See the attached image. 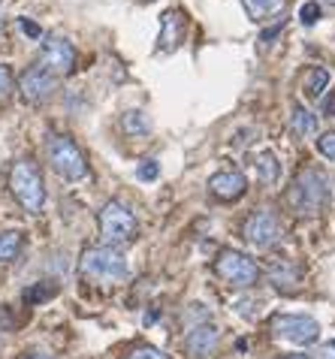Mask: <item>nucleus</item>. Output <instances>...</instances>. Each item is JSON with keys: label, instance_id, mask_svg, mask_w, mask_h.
<instances>
[{"label": "nucleus", "instance_id": "f257e3e1", "mask_svg": "<svg viewBox=\"0 0 335 359\" xmlns=\"http://www.w3.org/2000/svg\"><path fill=\"white\" fill-rule=\"evenodd\" d=\"M82 275L88 281H97V284H112V281H121L127 278V257L118 251V248L109 245H97V248H88L82 254Z\"/></svg>", "mask_w": 335, "mask_h": 359}, {"label": "nucleus", "instance_id": "f03ea898", "mask_svg": "<svg viewBox=\"0 0 335 359\" xmlns=\"http://www.w3.org/2000/svg\"><path fill=\"white\" fill-rule=\"evenodd\" d=\"M9 187H13V196L22 203V208L27 215H39L46 205V184L43 175L34 161H18L13 163V172H9Z\"/></svg>", "mask_w": 335, "mask_h": 359}, {"label": "nucleus", "instance_id": "7ed1b4c3", "mask_svg": "<svg viewBox=\"0 0 335 359\" xmlns=\"http://www.w3.org/2000/svg\"><path fill=\"white\" fill-rule=\"evenodd\" d=\"M327 199H329V184L323 178V172H317L311 166L302 169L290 187V205L296 208V215H320Z\"/></svg>", "mask_w": 335, "mask_h": 359}, {"label": "nucleus", "instance_id": "20e7f679", "mask_svg": "<svg viewBox=\"0 0 335 359\" xmlns=\"http://www.w3.org/2000/svg\"><path fill=\"white\" fill-rule=\"evenodd\" d=\"M97 226H100V236L109 248H121L127 242H133L136 233H139V224H136L133 212L124 203H106L103 212L97 215Z\"/></svg>", "mask_w": 335, "mask_h": 359}, {"label": "nucleus", "instance_id": "39448f33", "mask_svg": "<svg viewBox=\"0 0 335 359\" xmlns=\"http://www.w3.org/2000/svg\"><path fill=\"white\" fill-rule=\"evenodd\" d=\"M46 154H48V163H52V169L64 178V182H78V178H85V172H88L85 154L78 151V145L73 142L70 136H64V133L48 136Z\"/></svg>", "mask_w": 335, "mask_h": 359}, {"label": "nucleus", "instance_id": "423d86ee", "mask_svg": "<svg viewBox=\"0 0 335 359\" xmlns=\"http://www.w3.org/2000/svg\"><path fill=\"white\" fill-rule=\"evenodd\" d=\"M214 272L233 287H254L260 278V266L254 263L248 254L226 248V251L218 254V260H214Z\"/></svg>", "mask_w": 335, "mask_h": 359}, {"label": "nucleus", "instance_id": "0eeeda50", "mask_svg": "<svg viewBox=\"0 0 335 359\" xmlns=\"http://www.w3.org/2000/svg\"><path fill=\"white\" fill-rule=\"evenodd\" d=\"M39 64H43L48 73H55L57 79L73 73L76 67V48L67 36L61 34H46L43 36V52H39Z\"/></svg>", "mask_w": 335, "mask_h": 359}, {"label": "nucleus", "instance_id": "6e6552de", "mask_svg": "<svg viewBox=\"0 0 335 359\" xmlns=\"http://www.w3.org/2000/svg\"><path fill=\"white\" fill-rule=\"evenodd\" d=\"M272 329L278 338H284L290 344H299V347L314 344L320 338V323L305 314H278L272 320Z\"/></svg>", "mask_w": 335, "mask_h": 359}, {"label": "nucleus", "instance_id": "1a4fd4ad", "mask_svg": "<svg viewBox=\"0 0 335 359\" xmlns=\"http://www.w3.org/2000/svg\"><path fill=\"white\" fill-rule=\"evenodd\" d=\"M18 91H22V97L27 100V103H46V100H52L55 91H57V76L48 73V69L43 64H34L27 67L22 79H18Z\"/></svg>", "mask_w": 335, "mask_h": 359}, {"label": "nucleus", "instance_id": "9d476101", "mask_svg": "<svg viewBox=\"0 0 335 359\" xmlns=\"http://www.w3.org/2000/svg\"><path fill=\"white\" fill-rule=\"evenodd\" d=\"M242 236L251 248L266 251V248H272L281 238V224L272 212H254V215H248V221H245Z\"/></svg>", "mask_w": 335, "mask_h": 359}, {"label": "nucleus", "instance_id": "9b49d317", "mask_svg": "<svg viewBox=\"0 0 335 359\" xmlns=\"http://www.w3.org/2000/svg\"><path fill=\"white\" fill-rule=\"evenodd\" d=\"M221 332L214 323H196L191 332L184 335V353L191 359H209L214 351H218Z\"/></svg>", "mask_w": 335, "mask_h": 359}, {"label": "nucleus", "instance_id": "f8f14e48", "mask_svg": "<svg viewBox=\"0 0 335 359\" xmlns=\"http://www.w3.org/2000/svg\"><path fill=\"white\" fill-rule=\"evenodd\" d=\"M209 191L224 199V203H233V199L245 196V191H248V178H245L239 169H224V172H214L209 178Z\"/></svg>", "mask_w": 335, "mask_h": 359}, {"label": "nucleus", "instance_id": "ddd939ff", "mask_svg": "<svg viewBox=\"0 0 335 359\" xmlns=\"http://www.w3.org/2000/svg\"><path fill=\"white\" fill-rule=\"evenodd\" d=\"M184 31H187V15L182 9H166L160 15V39L157 43H160L163 52H172L184 39Z\"/></svg>", "mask_w": 335, "mask_h": 359}, {"label": "nucleus", "instance_id": "4468645a", "mask_svg": "<svg viewBox=\"0 0 335 359\" xmlns=\"http://www.w3.org/2000/svg\"><path fill=\"white\" fill-rule=\"evenodd\" d=\"M254 169H257V178L263 184H275L281 178V163L275 157V151H260L254 157Z\"/></svg>", "mask_w": 335, "mask_h": 359}, {"label": "nucleus", "instance_id": "2eb2a0df", "mask_svg": "<svg viewBox=\"0 0 335 359\" xmlns=\"http://www.w3.org/2000/svg\"><path fill=\"white\" fill-rule=\"evenodd\" d=\"M245 13H248L251 22H266V18L278 15L284 9V0H242Z\"/></svg>", "mask_w": 335, "mask_h": 359}, {"label": "nucleus", "instance_id": "dca6fc26", "mask_svg": "<svg viewBox=\"0 0 335 359\" xmlns=\"http://www.w3.org/2000/svg\"><path fill=\"white\" fill-rule=\"evenodd\" d=\"M290 130L296 133L299 139L314 136V133H317V118H314L302 103H296V106H293V115H290Z\"/></svg>", "mask_w": 335, "mask_h": 359}, {"label": "nucleus", "instance_id": "f3484780", "mask_svg": "<svg viewBox=\"0 0 335 359\" xmlns=\"http://www.w3.org/2000/svg\"><path fill=\"white\" fill-rule=\"evenodd\" d=\"M121 130L127 136H149L151 133V118L142 112V109H130V112L121 115Z\"/></svg>", "mask_w": 335, "mask_h": 359}, {"label": "nucleus", "instance_id": "a211bd4d", "mask_svg": "<svg viewBox=\"0 0 335 359\" xmlns=\"http://www.w3.org/2000/svg\"><path fill=\"white\" fill-rule=\"evenodd\" d=\"M22 248H25V233H18V229L0 233V263L15 260V257L22 254Z\"/></svg>", "mask_w": 335, "mask_h": 359}, {"label": "nucleus", "instance_id": "6ab92c4d", "mask_svg": "<svg viewBox=\"0 0 335 359\" xmlns=\"http://www.w3.org/2000/svg\"><path fill=\"white\" fill-rule=\"evenodd\" d=\"M329 88V73L323 67H311L308 73H305V79H302V91L308 94V97H314L317 100L323 91Z\"/></svg>", "mask_w": 335, "mask_h": 359}, {"label": "nucleus", "instance_id": "aec40b11", "mask_svg": "<svg viewBox=\"0 0 335 359\" xmlns=\"http://www.w3.org/2000/svg\"><path fill=\"white\" fill-rule=\"evenodd\" d=\"M269 278H272V284L278 287H284V290H293L296 287V272L290 269V263H275L272 269H269Z\"/></svg>", "mask_w": 335, "mask_h": 359}, {"label": "nucleus", "instance_id": "412c9836", "mask_svg": "<svg viewBox=\"0 0 335 359\" xmlns=\"http://www.w3.org/2000/svg\"><path fill=\"white\" fill-rule=\"evenodd\" d=\"M299 22L308 25V27L320 22V4H317V0H308V4L299 6Z\"/></svg>", "mask_w": 335, "mask_h": 359}, {"label": "nucleus", "instance_id": "4be33fe9", "mask_svg": "<svg viewBox=\"0 0 335 359\" xmlns=\"http://www.w3.org/2000/svg\"><path fill=\"white\" fill-rule=\"evenodd\" d=\"M157 175H160V163L151 161V157H149V161H142L139 166H136V178H139V182H154Z\"/></svg>", "mask_w": 335, "mask_h": 359}, {"label": "nucleus", "instance_id": "5701e85b", "mask_svg": "<svg viewBox=\"0 0 335 359\" xmlns=\"http://www.w3.org/2000/svg\"><path fill=\"white\" fill-rule=\"evenodd\" d=\"M317 151H320L323 157H329V161H335V130L323 133V136L317 139Z\"/></svg>", "mask_w": 335, "mask_h": 359}, {"label": "nucleus", "instance_id": "b1692460", "mask_svg": "<svg viewBox=\"0 0 335 359\" xmlns=\"http://www.w3.org/2000/svg\"><path fill=\"white\" fill-rule=\"evenodd\" d=\"M127 359H170V356H166L163 351H157V347H136Z\"/></svg>", "mask_w": 335, "mask_h": 359}, {"label": "nucleus", "instance_id": "393cba45", "mask_svg": "<svg viewBox=\"0 0 335 359\" xmlns=\"http://www.w3.org/2000/svg\"><path fill=\"white\" fill-rule=\"evenodd\" d=\"M9 91H13V73H9V67L0 64V100L9 97Z\"/></svg>", "mask_w": 335, "mask_h": 359}, {"label": "nucleus", "instance_id": "a878e982", "mask_svg": "<svg viewBox=\"0 0 335 359\" xmlns=\"http://www.w3.org/2000/svg\"><path fill=\"white\" fill-rule=\"evenodd\" d=\"M52 293H55L52 287H31V290L25 293V299H27V302H36V299H39V302H43V299H48Z\"/></svg>", "mask_w": 335, "mask_h": 359}, {"label": "nucleus", "instance_id": "bb28decb", "mask_svg": "<svg viewBox=\"0 0 335 359\" xmlns=\"http://www.w3.org/2000/svg\"><path fill=\"white\" fill-rule=\"evenodd\" d=\"M314 359H335V341H327L317 347V353H314Z\"/></svg>", "mask_w": 335, "mask_h": 359}, {"label": "nucleus", "instance_id": "cd10ccee", "mask_svg": "<svg viewBox=\"0 0 335 359\" xmlns=\"http://www.w3.org/2000/svg\"><path fill=\"white\" fill-rule=\"evenodd\" d=\"M22 31H25L27 36H34V39H39V36H43V31H39V27L31 22V18H22Z\"/></svg>", "mask_w": 335, "mask_h": 359}, {"label": "nucleus", "instance_id": "c85d7f7f", "mask_svg": "<svg viewBox=\"0 0 335 359\" xmlns=\"http://www.w3.org/2000/svg\"><path fill=\"white\" fill-rule=\"evenodd\" d=\"M323 115H335V94L323 100Z\"/></svg>", "mask_w": 335, "mask_h": 359}, {"label": "nucleus", "instance_id": "c756f323", "mask_svg": "<svg viewBox=\"0 0 335 359\" xmlns=\"http://www.w3.org/2000/svg\"><path fill=\"white\" fill-rule=\"evenodd\" d=\"M25 359H48V356H43V353H27Z\"/></svg>", "mask_w": 335, "mask_h": 359}, {"label": "nucleus", "instance_id": "7c9ffc66", "mask_svg": "<svg viewBox=\"0 0 335 359\" xmlns=\"http://www.w3.org/2000/svg\"><path fill=\"white\" fill-rule=\"evenodd\" d=\"M287 359H311V356H302V353H296V356H287Z\"/></svg>", "mask_w": 335, "mask_h": 359}, {"label": "nucleus", "instance_id": "2f4dec72", "mask_svg": "<svg viewBox=\"0 0 335 359\" xmlns=\"http://www.w3.org/2000/svg\"><path fill=\"white\" fill-rule=\"evenodd\" d=\"M323 4H329V6H335V0H323Z\"/></svg>", "mask_w": 335, "mask_h": 359}]
</instances>
